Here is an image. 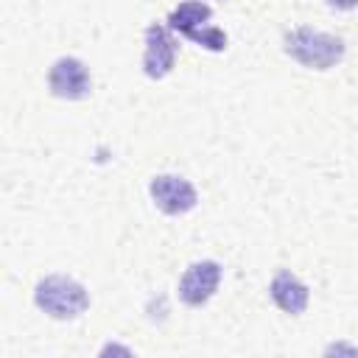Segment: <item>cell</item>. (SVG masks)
<instances>
[{"mask_svg": "<svg viewBox=\"0 0 358 358\" xmlns=\"http://www.w3.org/2000/svg\"><path fill=\"white\" fill-rule=\"evenodd\" d=\"M218 282H221V266L215 260H199L182 274L179 299L190 308H199L218 291Z\"/></svg>", "mask_w": 358, "mask_h": 358, "instance_id": "7", "label": "cell"}, {"mask_svg": "<svg viewBox=\"0 0 358 358\" xmlns=\"http://www.w3.org/2000/svg\"><path fill=\"white\" fill-rule=\"evenodd\" d=\"M282 50L310 70H330L344 59V39L336 34H324L316 28H294L282 36Z\"/></svg>", "mask_w": 358, "mask_h": 358, "instance_id": "1", "label": "cell"}, {"mask_svg": "<svg viewBox=\"0 0 358 358\" xmlns=\"http://www.w3.org/2000/svg\"><path fill=\"white\" fill-rule=\"evenodd\" d=\"M48 87L56 98L64 101H81L90 95L92 81H90V70L81 59L76 56H62L53 62L50 73H48Z\"/></svg>", "mask_w": 358, "mask_h": 358, "instance_id": "4", "label": "cell"}, {"mask_svg": "<svg viewBox=\"0 0 358 358\" xmlns=\"http://www.w3.org/2000/svg\"><path fill=\"white\" fill-rule=\"evenodd\" d=\"M34 302L53 319H76L90 308V294L81 282L64 274H50L36 282Z\"/></svg>", "mask_w": 358, "mask_h": 358, "instance_id": "2", "label": "cell"}, {"mask_svg": "<svg viewBox=\"0 0 358 358\" xmlns=\"http://www.w3.org/2000/svg\"><path fill=\"white\" fill-rule=\"evenodd\" d=\"M268 291H271L274 305H277L280 310L291 313V316H299V313L308 308V299H310L308 285H305L299 277H294L291 271H285V268L274 274V280H271Z\"/></svg>", "mask_w": 358, "mask_h": 358, "instance_id": "8", "label": "cell"}, {"mask_svg": "<svg viewBox=\"0 0 358 358\" xmlns=\"http://www.w3.org/2000/svg\"><path fill=\"white\" fill-rule=\"evenodd\" d=\"M148 193L154 199V204L165 213V215H182L187 210L196 207L199 196H196V187L182 179V176H173V173H159L151 179L148 185Z\"/></svg>", "mask_w": 358, "mask_h": 358, "instance_id": "5", "label": "cell"}, {"mask_svg": "<svg viewBox=\"0 0 358 358\" xmlns=\"http://www.w3.org/2000/svg\"><path fill=\"white\" fill-rule=\"evenodd\" d=\"M176 62V39L168 25H148L145 28V53H143V73L148 78H165Z\"/></svg>", "mask_w": 358, "mask_h": 358, "instance_id": "6", "label": "cell"}, {"mask_svg": "<svg viewBox=\"0 0 358 358\" xmlns=\"http://www.w3.org/2000/svg\"><path fill=\"white\" fill-rule=\"evenodd\" d=\"M210 17H213V8L201 0H187V3H179L171 14H168V28L173 34H182L187 39H193L196 45L207 48V50H224L227 48V34L215 25H210Z\"/></svg>", "mask_w": 358, "mask_h": 358, "instance_id": "3", "label": "cell"}, {"mask_svg": "<svg viewBox=\"0 0 358 358\" xmlns=\"http://www.w3.org/2000/svg\"><path fill=\"white\" fill-rule=\"evenodd\" d=\"M330 8H338V11H350V8H358V0H324Z\"/></svg>", "mask_w": 358, "mask_h": 358, "instance_id": "9", "label": "cell"}]
</instances>
